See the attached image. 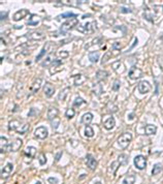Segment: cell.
Segmentation results:
<instances>
[{
	"mask_svg": "<svg viewBox=\"0 0 163 184\" xmlns=\"http://www.w3.org/2000/svg\"><path fill=\"white\" fill-rule=\"evenodd\" d=\"M48 181L50 184H58V179H56V178L54 177H50L48 179Z\"/></svg>",
	"mask_w": 163,
	"mask_h": 184,
	"instance_id": "cell-42",
	"label": "cell"
},
{
	"mask_svg": "<svg viewBox=\"0 0 163 184\" xmlns=\"http://www.w3.org/2000/svg\"><path fill=\"white\" fill-rule=\"evenodd\" d=\"M161 172H162V164L156 163L154 166V168H153V170H152V175L156 176V175H158L159 173H161Z\"/></svg>",
	"mask_w": 163,
	"mask_h": 184,
	"instance_id": "cell-26",
	"label": "cell"
},
{
	"mask_svg": "<svg viewBox=\"0 0 163 184\" xmlns=\"http://www.w3.org/2000/svg\"><path fill=\"white\" fill-rule=\"evenodd\" d=\"M122 49V46H121V44L120 42H114L113 44V50H121Z\"/></svg>",
	"mask_w": 163,
	"mask_h": 184,
	"instance_id": "cell-41",
	"label": "cell"
},
{
	"mask_svg": "<svg viewBox=\"0 0 163 184\" xmlns=\"http://www.w3.org/2000/svg\"><path fill=\"white\" fill-rule=\"evenodd\" d=\"M4 16H5V17L7 16L6 11H5V13H4V11H1V20H4Z\"/></svg>",
	"mask_w": 163,
	"mask_h": 184,
	"instance_id": "cell-45",
	"label": "cell"
},
{
	"mask_svg": "<svg viewBox=\"0 0 163 184\" xmlns=\"http://www.w3.org/2000/svg\"><path fill=\"white\" fill-rule=\"evenodd\" d=\"M89 60L93 63H96L99 60V53L98 52H91L89 53Z\"/></svg>",
	"mask_w": 163,
	"mask_h": 184,
	"instance_id": "cell-24",
	"label": "cell"
},
{
	"mask_svg": "<svg viewBox=\"0 0 163 184\" xmlns=\"http://www.w3.org/2000/svg\"><path fill=\"white\" fill-rule=\"evenodd\" d=\"M132 141V134L130 132H125V134H121V136L118 138V144L120 145L121 148H126L129 145V143Z\"/></svg>",
	"mask_w": 163,
	"mask_h": 184,
	"instance_id": "cell-1",
	"label": "cell"
},
{
	"mask_svg": "<svg viewBox=\"0 0 163 184\" xmlns=\"http://www.w3.org/2000/svg\"><path fill=\"white\" fill-rule=\"evenodd\" d=\"M22 140L21 139H16L13 143L8 144V146L6 147V152H13V151H18V150L21 148L22 146Z\"/></svg>",
	"mask_w": 163,
	"mask_h": 184,
	"instance_id": "cell-5",
	"label": "cell"
},
{
	"mask_svg": "<svg viewBox=\"0 0 163 184\" xmlns=\"http://www.w3.org/2000/svg\"><path fill=\"white\" fill-rule=\"evenodd\" d=\"M94 184H102V183H101V182H100V181H98V182H95V183H94Z\"/></svg>",
	"mask_w": 163,
	"mask_h": 184,
	"instance_id": "cell-47",
	"label": "cell"
},
{
	"mask_svg": "<svg viewBox=\"0 0 163 184\" xmlns=\"http://www.w3.org/2000/svg\"><path fill=\"white\" fill-rule=\"evenodd\" d=\"M49 46H50V44L46 45V46H44V48H42V50L40 51V53H39V54L37 55L36 59H35V60H36L37 62H38L39 60L42 59V57H44V54H46V53H47V51H48V48H49Z\"/></svg>",
	"mask_w": 163,
	"mask_h": 184,
	"instance_id": "cell-29",
	"label": "cell"
},
{
	"mask_svg": "<svg viewBox=\"0 0 163 184\" xmlns=\"http://www.w3.org/2000/svg\"><path fill=\"white\" fill-rule=\"evenodd\" d=\"M73 79H74V86H78V85H80V84H83L84 82H85V80H86L85 77H84V76H82V75L74 76Z\"/></svg>",
	"mask_w": 163,
	"mask_h": 184,
	"instance_id": "cell-25",
	"label": "cell"
},
{
	"mask_svg": "<svg viewBox=\"0 0 163 184\" xmlns=\"http://www.w3.org/2000/svg\"><path fill=\"white\" fill-rule=\"evenodd\" d=\"M8 141L5 137H1L0 138V149H1V153L6 152V147L8 146Z\"/></svg>",
	"mask_w": 163,
	"mask_h": 184,
	"instance_id": "cell-20",
	"label": "cell"
},
{
	"mask_svg": "<svg viewBox=\"0 0 163 184\" xmlns=\"http://www.w3.org/2000/svg\"><path fill=\"white\" fill-rule=\"evenodd\" d=\"M119 88H120V81H115V83H114V85H113V90L114 91H118L119 90Z\"/></svg>",
	"mask_w": 163,
	"mask_h": 184,
	"instance_id": "cell-39",
	"label": "cell"
},
{
	"mask_svg": "<svg viewBox=\"0 0 163 184\" xmlns=\"http://www.w3.org/2000/svg\"><path fill=\"white\" fill-rule=\"evenodd\" d=\"M68 55H69V54H68L67 51H63V52H61V53H60V56H61V57H63V58L68 57Z\"/></svg>",
	"mask_w": 163,
	"mask_h": 184,
	"instance_id": "cell-43",
	"label": "cell"
},
{
	"mask_svg": "<svg viewBox=\"0 0 163 184\" xmlns=\"http://www.w3.org/2000/svg\"><path fill=\"white\" fill-rule=\"evenodd\" d=\"M44 94H46V96L48 97V98L52 97L53 94L55 93L54 86H53L51 83H46V85H44Z\"/></svg>",
	"mask_w": 163,
	"mask_h": 184,
	"instance_id": "cell-11",
	"label": "cell"
},
{
	"mask_svg": "<svg viewBox=\"0 0 163 184\" xmlns=\"http://www.w3.org/2000/svg\"><path fill=\"white\" fill-rule=\"evenodd\" d=\"M151 85L149 82L147 81H141L138 83V85H137V89H138L139 93H141V94H145V93H148L149 91L151 90Z\"/></svg>",
	"mask_w": 163,
	"mask_h": 184,
	"instance_id": "cell-8",
	"label": "cell"
},
{
	"mask_svg": "<svg viewBox=\"0 0 163 184\" xmlns=\"http://www.w3.org/2000/svg\"><path fill=\"white\" fill-rule=\"evenodd\" d=\"M61 155H62V152H61V151H59L58 153L56 154V156H55V159H56V161H58V160L60 159Z\"/></svg>",
	"mask_w": 163,
	"mask_h": 184,
	"instance_id": "cell-44",
	"label": "cell"
},
{
	"mask_svg": "<svg viewBox=\"0 0 163 184\" xmlns=\"http://www.w3.org/2000/svg\"><path fill=\"white\" fill-rule=\"evenodd\" d=\"M92 120H93V114H92V113H86V114H84L83 116H82L80 122L86 125H89L90 123L92 122Z\"/></svg>",
	"mask_w": 163,
	"mask_h": 184,
	"instance_id": "cell-16",
	"label": "cell"
},
{
	"mask_svg": "<svg viewBox=\"0 0 163 184\" xmlns=\"http://www.w3.org/2000/svg\"><path fill=\"white\" fill-rule=\"evenodd\" d=\"M141 76H143V71H141L140 68L136 67V66H132L131 69L129 70L128 77L131 80H137L139 78H141Z\"/></svg>",
	"mask_w": 163,
	"mask_h": 184,
	"instance_id": "cell-6",
	"label": "cell"
},
{
	"mask_svg": "<svg viewBox=\"0 0 163 184\" xmlns=\"http://www.w3.org/2000/svg\"><path fill=\"white\" fill-rule=\"evenodd\" d=\"M61 64H62V61H61V60H55V61L52 63V68H51V70H52L53 68L59 67V66H60Z\"/></svg>",
	"mask_w": 163,
	"mask_h": 184,
	"instance_id": "cell-38",
	"label": "cell"
},
{
	"mask_svg": "<svg viewBox=\"0 0 163 184\" xmlns=\"http://www.w3.org/2000/svg\"><path fill=\"white\" fill-rule=\"evenodd\" d=\"M55 61V59H54V54H50V55H48L47 56V58L44 59V61L42 62V66H47V65H49V64H51V63H53V62Z\"/></svg>",
	"mask_w": 163,
	"mask_h": 184,
	"instance_id": "cell-28",
	"label": "cell"
},
{
	"mask_svg": "<svg viewBox=\"0 0 163 184\" xmlns=\"http://www.w3.org/2000/svg\"><path fill=\"white\" fill-rule=\"evenodd\" d=\"M157 132V126L153 124H148L146 127H145V132H146L147 136H152V134H155Z\"/></svg>",
	"mask_w": 163,
	"mask_h": 184,
	"instance_id": "cell-18",
	"label": "cell"
},
{
	"mask_svg": "<svg viewBox=\"0 0 163 184\" xmlns=\"http://www.w3.org/2000/svg\"><path fill=\"white\" fill-rule=\"evenodd\" d=\"M9 130H13V132H18V130H19V127H21L22 125H21V122L18 120H11V122H9Z\"/></svg>",
	"mask_w": 163,
	"mask_h": 184,
	"instance_id": "cell-19",
	"label": "cell"
},
{
	"mask_svg": "<svg viewBox=\"0 0 163 184\" xmlns=\"http://www.w3.org/2000/svg\"><path fill=\"white\" fill-rule=\"evenodd\" d=\"M85 136L87 137V138H92V137L94 136L93 128H92L91 126H89V125H87L85 128Z\"/></svg>",
	"mask_w": 163,
	"mask_h": 184,
	"instance_id": "cell-31",
	"label": "cell"
},
{
	"mask_svg": "<svg viewBox=\"0 0 163 184\" xmlns=\"http://www.w3.org/2000/svg\"><path fill=\"white\" fill-rule=\"evenodd\" d=\"M29 11H27V9H20V11H18L17 13H13V21H16V22H18V21L22 20V19H24L26 16L29 15Z\"/></svg>",
	"mask_w": 163,
	"mask_h": 184,
	"instance_id": "cell-9",
	"label": "cell"
},
{
	"mask_svg": "<svg viewBox=\"0 0 163 184\" xmlns=\"http://www.w3.org/2000/svg\"><path fill=\"white\" fill-rule=\"evenodd\" d=\"M74 115H76V111H74V109H68L67 111H66V113H65L66 118H68V119L73 118Z\"/></svg>",
	"mask_w": 163,
	"mask_h": 184,
	"instance_id": "cell-34",
	"label": "cell"
},
{
	"mask_svg": "<svg viewBox=\"0 0 163 184\" xmlns=\"http://www.w3.org/2000/svg\"><path fill=\"white\" fill-rule=\"evenodd\" d=\"M133 162H134L135 168L138 170H144L147 167V158L144 155H137L133 159Z\"/></svg>",
	"mask_w": 163,
	"mask_h": 184,
	"instance_id": "cell-4",
	"label": "cell"
},
{
	"mask_svg": "<svg viewBox=\"0 0 163 184\" xmlns=\"http://www.w3.org/2000/svg\"><path fill=\"white\" fill-rule=\"evenodd\" d=\"M48 130L47 127L44 126H40L38 128H36L34 132V136L36 137L37 139H40V140H44V139L48 137Z\"/></svg>",
	"mask_w": 163,
	"mask_h": 184,
	"instance_id": "cell-7",
	"label": "cell"
},
{
	"mask_svg": "<svg viewBox=\"0 0 163 184\" xmlns=\"http://www.w3.org/2000/svg\"><path fill=\"white\" fill-rule=\"evenodd\" d=\"M35 184H42V183H40V182L38 181V182H36V183H35Z\"/></svg>",
	"mask_w": 163,
	"mask_h": 184,
	"instance_id": "cell-48",
	"label": "cell"
},
{
	"mask_svg": "<svg viewBox=\"0 0 163 184\" xmlns=\"http://www.w3.org/2000/svg\"><path fill=\"white\" fill-rule=\"evenodd\" d=\"M28 128H29V124L28 123H25L24 125H23V126H21V128H19V130H18V134H25V132H27V130H28Z\"/></svg>",
	"mask_w": 163,
	"mask_h": 184,
	"instance_id": "cell-35",
	"label": "cell"
},
{
	"mask_svg": "<svg viewBox=\"0 0 163 184\" xmlns=\"http://www.w3.org/2000/svg\"><path fill=\"white\" fill-rule=\"evenodd\" d=\"M69 90H70V88L69 87H67V88H65L64 90H62V91L60 92V94H59V96H58V98L60 99V100H62V99H65L66 98V96H67V94H68V92H69Z\"/></svg>",
	"mask_w": 163,
	"mask_h": 184,
	"instance_id": "cell-30",
	"label": "cell"
},
{
	"mask_svg": "<svg viewBox=\"0 0 163 184\" xmlns=\"http://www.w3.org/2000/svg\"><path fill=\"white\" fill-rule=\"evenodd\" d=\"M120 11H121L122 13H132V11H131L130 8H127V7H123V6L120 8Z\"/></svg>",
	"mask_w": 163,
	"mask_h": 184,
	"instance_id": "cell-40",
	"label": "cell"
},
{
	"mask_svg": "<svg viewBox=\"0 0 163 184\" xmlns=\"http://www.w3.org/2000/svg\"><path fill=\"white\" fill-rule=\"evenodd\" d=\"M38 22H39V18L35 15H32L31 16V19L27 22V24L31 25V26H36V25L38 24Z\"/></svg>",
	"mask_w": 163,
	"mask_h": 184,
	"instance_id": "cell-27",
	"label": "cell"
},
{
	"mask_svg": "<svg viewBox=\"0 0 163 184\" xmlns=\"http://www.w3.org/2000/svg\"><path fill=\"white\" fill-rule=\"evenodd\" d=\"M87 166L91 170H95L96 167H97V161H96V159L91 154H88L87 155Z\"/></svg>",
	"mask_w": 163,
	"mask_h": 184,
	"instance_id": "cell-13",
	"label": "cell"
},
{
	"mask_svg": "<svg viewBox=\"0 0 163 184\" xmlns=\"http://www.w3.org/2000/svg\"><path fill=\"white\" fill-rule=\"evenodd\" d=\"M127 156L124 155V154H122V155L119 156V163H121V166H124V164L127 163Z\"/></svg>",
	"mask_w": 163,
	"mask_h": 184,
	"instance_id": "cell-36",
	"label": "cell"
},
{
	"mask_svg": "<svg viewBox=\"0 0 163 184\" xmlns=\"http://www.w3.org/2000/svg\"><path fill=\"white\" fill-rule=\"evenodd\" d=\"M42 78H37V79H35L34 83H33L30 87V91L32 92L33 94H35V93L38 92V90L40 89V87H42Z\"/></svg>",
	"mask_w": 163,
	"mask_h": 184,
	"instance_id": "cell-12",
	"label": "cell"
},
{
	"mask_svg": "<svg viewBox=\"0 0 163 184\" xmlns=\"http://www.w3.org/2000/svg\"><path fill=\"white\" fill-rule=\"evenodd\" d=\"M133 117H134V114H133V113H132V114H130V115H129V116H128V118L130 119V120H132V119H133Z\"/></svg>",
	"mask_w": 163,
	"mask_h": 184,
	"instance_id": "cell-46",
	"label": "cell"
},
{
	"mask_svg": "<svg viewBox=\"0 0 163 184\" xmlns=\"http://www.w3.org/2000/svg\"><path fill=\"white\" fill-rule=\"evenodd\" d=\"M107 77H109V72L105 71V70H98L97 74H96L97 81H102V80L107 79Z\"/></svg>",
	"mask_w": 163,
	"mask_h": 184,
	"instance_id": "cell-21",
	"label": "cell"
},
{
	"mask_svg": "<svg viewBox=\"0 0 163 184\" xmlns=\"http://www.w3.org/2000/svg\"><path fill=\"white\" fill-rule=\"evenodd\" d=\"M78 20L76 18H74V19H69V20L66 21L65 23H63L62 26L60 27V32L61 33L68 32L70 29H72L76 25H78Z\"/></svg>",
	"mask_w": 163,
	"mask_h": 184,
	"instance_id": "cell-2",
	"label": "cell"
},
{
	"mask_svg": "<svg viewBox=\"0 0 163 184\" xmlns=\"http://www.w3.org/2000/svg\"><path fill=\"white\" fill-rule=\"evenodd\" d=\"M115 125H116V121L114 117H109V118H107V120L104 121V128L107 130H113L114 127H115Z\"/></svg>",
	"mask_w": 163,
	"mask_h": 184,
	"instance_id": "cell-15",
	"label": "cell"
},
{
	"mask_svg": "<svg viewBox=\"0 0 163 184\" xmlns=\"http://www.w3.org/2000/svg\"><path fill=\"white\" fill-rule=\"evenodd\" d=\"M58 114H59V111L57 108H50L48 111V119L50 121H52L53 119L57 118Z\"/></svg>",
	"mask_w": 163,
	"mask_h": 184,
	"instance_id": "cell-17",
	"label": "cell"
},
{
	"mask_svg": "<svg viewBox=\"0 0 163 184\" xmlns=\"http://www.w3.org/2000/svg\"><path fill=\"white\" fill-rule=\"evenodd\" d=\"M135 180H136V178H135L134 175L126 176L123 180V182H122V184H134Z\"/></svg>",
	"mask_w": 163,
	"mask_h": 184,
	"instance_id": "cell-23",
	"label": "cell"
},
{
	"mask_svg": "<svg viewBox=\"0 0 163 184\" xmlns=\"http://www.w3.org/2000/svg\"><path fill=\"white\" fill-rule=\"evenodd\" d=\"M83 103H86V101L84 100L82 97L78 96L76 99H74V101H73V107H80V105H82Z\"/></svg>",
	"mask_w": 163,
	"mask_h": 184,
	"instance_id": "cell-33",
	"label": "cell"
},
{
	"mask_svg": "<svg viewBox=\"0 0 163 184\" xmlns=\"http://www.w3.org/2000/svg\"><path fill=\"white\" fill-rule=\"evenodd\" d=\"M25 155H27L30 158H34L35 154H36V148L34 147H27V149L25 150Z\"/></svg>",
	"mask_w": 163,
	"mask_h": 184,
	"instance_id": "cell-22",
	"label": "cell"
},
{
	"mask_svg": "<svg viewBox=\"0 0 163 184\" xmlns=\"http://www.w3.org/2000/svg\"><path fill=\"white\" fill-rule=\"evenodd\" d=\"M39 163L42 164V166H44V164L47 163V158H46V155H44V153H40L39 154Z\"/></svg>",
	"mask_w": 163,
	"mask_h": 184,
	"instance_id": "cell-37",
	"label": "cell"
},
{
	"mask_svg": "<svg viewBox=\"0 0 163 184\" xmlns=\"http://www.w3.org/2000/svg\"><path fill=\"white\" fill-rule=\"evenodd\" d=\"M113 68L118 74H123V72L125 71V66L121 61H116L115 63L113 64Z\"/></svg>",
	"mask_w": 163,
	"mask_h": 184,
	"instance_id": "cell-14",
	"label": "cell"
},
{
	"mask_svg": "<svg viewBox=\"0 0 163 184\" xmlns=\"http://www.w3.org/2000/svg\"><path fill=\"white\" fill-rule=\"evenodd\" d=\"M13 170V163H11V162L6 163L4 167L2 168V170H1V177H2V178H7L11 174Z\"/></svg>",
	"mask_w": 163,
	"mask_h": 184,
	"instance_id": "cell-10",
	"label": "cell"
},
{
	"mask_svg": "<svg viewBox=\"0 0 163 184\" xmlns=\"http://www.w3.org/2000/svg\"><path fill=\"white\" fill-rule=\"evenodd\" d=\"M96 26H97V24H96L95 21H92V22L86 23L83 26H80L78 28V30L83 33H92L96 30Z\"/></svg>",
	"mask_w": 163,
	"mask_h": 184,
	"instance_id": "cell-3",
	"label": "cell"
},
{
	"mask_svg": "<svg viewBox=\"0 0 163 184\" xmlns=\"http://www.w3.org/2000/svg\"><path fill=\"white\" fill-rule=\"evenodd\" d=\"M60 18H70V19H71V18H76V15H74V13H62V15H60V16H58V17H57V20H60Z\"/></svg>",
	"mask_w": 163,
	"mask_h": 184,
	"instance_id": "cell-32",
	"label": "cell"
}]
</instances>
